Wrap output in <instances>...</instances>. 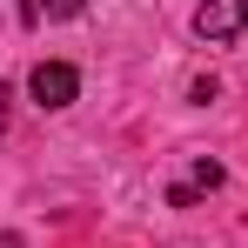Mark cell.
Returning <instances> with one entry per match:
<instances>
[{"label":"cell","instance_id":"5b68a950","mask_svg":"<svg viewBox=\"0 0 248 248\" xmlns=\"http://www.w3.org/2000/svg\"><path fill=\"white\" fill-rule=\"evenodd\" d=\"M195 202H202V195H195L188 181H174V188H168V208H195Z\"/></svg>","mask_w":248,"mask_h":248},{"label":"cell","instance_id":"277c9868","mask_svg":"<svg viewBox=\"0 0 248 248\" xmlns=\"http://www.w3.org/2000/svg\"><path fill=\"white\" fill-rule=\"evenodd\" d=\"M81 7H87V0H41V14H47V20H74Z\"/></svg>","mask_w":248,"mask_h":248},{"label":"cell","instance_id":"52a82bcc","mask_svg":"<svg viewBox=\"0 0 248 248\" xmlns=\"http://www.w3.org/2000/svg\"><path fill=\"white\" fill-rule=\"evenodd\" d=\"M0 248H20V235H0Z\"/></svg>","mask_w":248,"mask_h":248},{"label":"cell","instance_id":"8992f818","mask_svg":"<svg viewBox=\"0 0 248 248\" xmlns=\"http://www.w3.org/2000/svg\"><path fill=\"white\" fill-rule=\"evenodd\" d=\"M7 114H14V94H7V81H0V134H7Z\"/></svg>","mask_w":248,"mask_h":248},{"label":"cell","instance_id":"3957f363","mask_svg":"<svg viewBox=\"0 0 248 248\" xmlns=\"http://www.w3.org/2000/svg\"><path fill=\"white\" fill-rule=\"evenodd\" d=\"M188 188H195V195H208V188H221V161H195V174H188Z\"/></svg>","mask_w":248,"mask_h":248},{"label":"cell","instance_id":"6da1fadb","mask_svg":"<svg viewBox=\"0 0 248 248\" xmlns=\"http://www.w3.org/2000/svg\"><path fill=\"white\" fill-rule=\"evenodd\" d=\"M242 27H248V0H202L195 7V34L208 47H228Z\"/></svg>","mask_w":248,"mask_h":248},{"label":"cell","instance_id":"7a4b0ae2","mask_svg":"<svg viewBox=\"0 0 248 248\" xmlns=\"http://www.w3.org/2000/svg\"><path fill=\"white\" fill-rule=\"evenodd\" d=\"M27 94H34L41 108H74V101H81V74H74L67 61H41V67L27 74Z\"/></svg>","mask_w":248,"mask_h":248}]
</instances>
